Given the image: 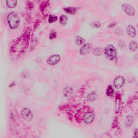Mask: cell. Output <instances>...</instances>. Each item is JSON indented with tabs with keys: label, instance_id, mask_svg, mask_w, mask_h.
<instances>
[{
	"label": "cell",
	"instance_id": "19",
	"mask_svg": "<svg viewBox=\"0 0 138 138\" xmlns=\"http://www.w3.org/2000/svg\"><path fill=\"white\" fill-rule=\"evenodd\" d=\"M58 19V18L57 16H52V15H50L49 17V22L50 23H54V22H56L57 21Z\"/></svg>",
	"mask_w": 138,
	"mask_h": 138
},
{
	"label": "cell",
	"instance_id": "18",
	"mask_svg": "<svg viewBox=\"0 0 138 138\" xmlns=\"http://www.w3.org/2000/svg\"><path fill=\"white\" fill-rule=\"evenodd\" d=\"M68 18L65 15H61L60 17V23L62 25H65L67 23Z\"/></svg>",
	"mask_w": 138,
	"mask_h": 138
},
{
	"label": "cell",
	"instance_id": "24",
	"mask_svg": "<svg viewBox=\"0 0 138 138\" xmlns=\"http://www.w3.org/2000/svg\"></svg>",
	"mask_w": 138,
	"mask_h": 138
},
{
	"label": "cell",
	"instance_id": "22",
	"mask_svg": "<svg viewBox=\"0 0 138 138\" xmlns=\"http://www.w3.org/2000/svg\"><path fill=\"white\" fill-rule=\"evenodd\" d=\"M118 45L121 48H124L125 46H126V44H125V43L123 41H119L118 42Z\"/></svg>",
	"mask_w": 138,
	"mask_h": 138
},
{
	"label": "cell",
	"instance_id": "15",
	"mask_svg": "<svg viewBox=\"0 0 138 138\" xmlns=\"http://www.w3.org/2000/svg\"><path fill=\"white\" fill-rule=\"evenodd\" d=\"M93 54H94L95 56H98L101 55V54H102V52H103V49L100 48H98V47H97V48H94V49L93 50Z\"/></svg>",
	"mask_w": 138,
	"mask_h": 138
},
{
	"label": "cell",
	"instance_id": "5",
	"mask_svg": "<svg viewBox=\"0 0 138 138\" xmlns=\"http://www.w3.org/2000/svg\"><path fill=\"white\" fill-rule=\"evenodd\" d=\"M95 119V114L93 112H88L85 114L83 118V120L86 124H91L93 122Z\"/></svg>",
	"mask_w": 138,
	"mask_h": 138
},
{
	"label": "cell",
	"instance_id": "4",
	"mask_svg": "<svg viewBox=\"0 0 138 138\" xmlns=\"http://www.w3.org/2000/svg\"><path fill=\"white\" fill-rule=\"evenodd\" d=\"M125 79L123 76H119L114 79L113 81V86L116 88H120L124 85Z\"/></svg>",
	"mask_w": 138,
	"mask_h": 138
},
{
	"label": "cell",
	"instance_id": "3",
	"mask_svg": "<svg viewBox=\"0 0 138 138\" xmlns=\"http://www.w3.org/2000/svg\"><path fill=\"white\" fill-rule=\"evenodd\" d=\"M122 9L126 15L130 16H134L135 14V10L131 5L126 3L123 4L121 6Z\"/></svg>",
	"mask_w": 138,
	"mask_h": 138
},
{
	"label": "cell",
	"instance_id": "23",
	"mask_svg": "<svg viewBox=\"0 0 138 138\" xmlns=\"http://www.w3.org/2000/svg\"><path fill=\"white\" fill-rule=\"evenodd\" d=\"M115 25V23H111V24H110V25H109V28H111V27H114Z\"/></svg>",
	"mask_w": 138,
	"mask_h": 138
},
{
	"label": "cell",
	"instance_id": "21",
	"mask_svg": "<svg viewBox=\"0 0 138 138\" xmlns=\"http://www.w3.org/2000/svg\"><path fill=\"white\" fill-rule=\"evenodd\" d=\"M57 36V32L55 31H52L50 33V36H49V38L50 39H53L54 38H55Z\"/></svg>",
	"mask_w": 138,
	"mask_h": 138
},
{
	"label": "cell",
	"instance_id": "7",
	"mask_svg": "<svg viewBox=\"0 0 138 138\" xmlns=\"http://www.w3.org/2000/svg\"><path fill=\"white\" fill-rule=\"evenodd\" d=\"M21 115L25 121H30L32 119L33 115L30 110L28 108H24L22 111Z\"/></svg>",
	"mask_w": 138,
	"mask_h": 138
},
{
	"label": "cell",
	"instance_id": "1",
	"mask_svg": "<svg viewBox=\"0 0 138 138\" xmlns=\"http://www.w3.org/2000/svg\"><path fill=\"white\" fill-rule=\"evenodd\" d=\"M8 24L12 29H15L19 27V16L15 12H10L7 17Z\"/></svg>",
	"mask_w": 138,
	"mask_h": 138
},
{
	"label": "cell",
	"instance_id": "10",
	"mask_svg": "<svg viewBox=\"0 0 138 138\" xmlns=\"http://www.w3.org/2000/svg\"><path fill=\"white\" fill-rule=\"evenodd\" d=\"M138 43L135 41H132L129 44V49L132 51H135L138 49Z\"/></svg>",
	"mask_w": 138,
	"mask_h": 138
},
{
	"label": "cell",
	"instance_id": "14",
	"mask_svg": "<svg viewBox=\"0 0 138 138\" xmlns=\"http://www.w3.org/2000/svg\"><path fill=\"white\" fill-rule=\"evenodd\" d=\"M114 93V88L112 85H109L106 91V95L109 97H111L113 96Z\"/></svg>",
	"mask_w": 138,
	"mask_h": 138
},
{
	"label": "cell",
	"instance_id": "13",
	"mask_svg": "<svg viewBox=\"0 0 138 138\" xmlns=\"http://www.w3.org/2000/svg\"><path fill=\"white\" fill-rule=\"evenodd\" d=\"M85 42V39L83 38V37H80V36H77V37L76 38L75 42L76 43V44L78 45H82L83 44H84Z\"/></svg>",
	"mask_w": 138,
	"mask_h": 138
},
{
	"label": "cell",
	"instance_id": "16",
	"mask_svg": "<svg viewBox=\"0 0 138 138\" xmlns=\"http://www.w3.org/2000/svg\"><path fill=\"white\" fill-rule=\"evenodd\" d=\"M65 12H66L67 13L74 14H75L77 12V8H73V7H69V8H64Z\"/></svg>",
	"mask_w": 138,
	"mask_h": 138
},
{
	"label": "cell",
	"instance_id": "11",
	"mask_svg": "<svg viewBox=\"0 0 138 138\" xmlns=\"http://www.w3.org/2000/svg\"><path fill=\"white\" fill-rule=\"evenodd\" d=\"M17 0H7L6 4L9 8H14L17 5Z\"/></svg>",
	"mask_w": 138,
	"mask_h": 138
},
{
	"label": "cell",
	"instance_id": "20",
	"mask_svg": "<svg viewBox=\"0 0 138 138\" xmlns=\"http://www.w3.org/2000/svg\"><path fill=\"white\" fill-rule=\"evenodd\" d=\"M91 25L92 27H95V28H99L101 27V24L99 22L96 21V22H93L92 23H91Z\"/></svg>",
	"mask_w": 138,
	"mask_h": 138
},
{
	"label": "cell",
	"instance_id": "9",
	"mask_svg": "<svg viewBox=\"0 0 138 138\" xmlns=\"http://www.w3.org/2000/svg\"><path fill=\"white\" fill-rule=\"evenodd\" d=\"M126 32L130 37L133 38L137 34V31L135 28L132 25H128L126 28Z\"/></svg>",
	"mask_w": 138,
	"mask_h": 138
},
{
	"label": "cell",
	"instance_id": "12",
	"mask_svg": "<svg viewBox=\"0 0 138 138\" xmlns=\"http://www.w3.org/2000/svg\"><path fill=\"white\" fill-rule=\"evenodd\" d=\"M133 117H132L131 115H128L126 118V120H125V124H126V126H131L132 123H133Z\"/></svg>",
	"mask_w": 138,
	"mask_h": 138
},
{
	"label": "cell",
	"instance_id": "17",
	"mask_svg": "<svg viewBox=\"0 0 138 138\" xmlns=\"http://www.w3.org/2000/svg\"><path fill=\"white\" fill-rule=\"evenodd\" d=\"M97 98V94L94 92H92L91 93H89L88 96V99L89 101H93Z\"/></svg>",
	"mask_w": 138,
	"mask_h": 138
},
{
	"label": "cell",
	"instance_id": "8",
	"mask_svg": "<svg viewBox=\"0 0 138 138\" xmlns=\"http://www.w3.org/2000/svg\"><path fill=\"white\" fill-rule=\"evenodd\" d=\"M61 60V56L59 54H53L50 56L47 59V63L49 65H54L59 63Z\"/></svg>",
	"mask_w": 138,
	"mask_h": 138
},
{
	"label": "cell",
	"instance_id": "2",
	"mask_svg": "<svg viewBox=\"0 0 138 138\" xmlns=\"http://www.w3.org/2000/svg\"><path fill=\"white\" fill-rule=\"evenodd\" d=\"M105 57L109 60H113L117 56V51L113 45L110 44L104 50Z\"/></svg>",
	"mask_w": 138,
	"mask_h": 138
},
{
	"label": "cell",
	"instance_id": "6",
	"mask_svg": "<svg viewBox=\"0 0 138 138\" xmlns=\"http://www.w3.org/2000/svg\"><path fill=\"white\" fill-rule=\"evenodd\" d=\"M92 48V45L90 43H86L81 46V48L79 50V53L81 55L85 56L88 54L90 51L91 50Z\"/></svg>",
	"mask_w": 138,
	"mask_h": 138
}]
</instances>
